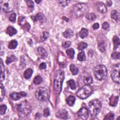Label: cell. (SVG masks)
I'll use <instances>...</instances> for the list:
<instances>
[{
    "label": "cell",
    "mask_w": 120,
    "mask_h": 120,
    "mask_svg": "<svg viewBox=\"0 0 120 120\" xmlns=\"http://www.w3.org/2000/svg\"><path fill=\"white\" fill-rule=\"evenodd\" d=\"M93 73L96 78L98 80H104L107 75V69L103 65H99L95 67Z\"/></svg>",
    "instance_id": "cell-6"
},
{
    "label": "cell",
    "mask_w": 120,
    "mask_h": 120,
    "mask_svg": "<svg viewBox=\"0 0 120 120\" xmlns=\"http://www.w3.org/2000/svg\"><path fill=\"white\" fill-rule=\"evenodd\" d=\"M43 115L45 117H47L50 115V111L48 108H46L44 110Z\"/></svg>",
    "instance_id": "cell-44"
},
{
    "label": "cell",
    "mask_w": 120,
    "mask_h": 120,
    "mask_svg": "<svg viewBox=\"0 0 120 120\" xmlns=\"http://www.w3.org/2000/svg\"><path fill=\"white\" fill-rule=\"evenodd\" d=\"M89 11L88 6L83 3H78L73 8V12L74 15L77 17H80L87 14Z\"/></svg>",
    "instance_id": "cell-4"
},
{
    "label": "cell",
    "mask_w": 120,
    "mask_h": 120,
    "mask_svg": "<svg viewBox=\"0 0 120 120\" xmlns=\"http://www.w3.org/2000/svg\"><path fill=\"white\" fill-rule=\"evenodd\" d=\"M109 27V24L107 22H104L102 25V28L106 30H107Z\"/></svg>",
    "instance_id": "cell-46"
},
{
    "label": "cell",
    "mask_w": 120,
    "mask_h": 120,
    "mask_svg": "<svg viewBox=\"0 0 120 120\" xmlns=\"http://www.w3.org/2000/svg\"><path fill=\"white\" fill-rule=\"evenodd\" d=\"M67 84L70 86V88L72 90H74L76 89V84H75V82L74 80H73V79L69 80V81H68L67 82Z\"/></svg>",
    "instance_id": "cell-33"
},
{
    "label": "cell",
    "mask_w": 120,
    "mask_h": 120,
    "mask_svg": "<svg viewBox=\"0 0 120 120\" xmlns=\"http://www.w3.org/2000/svg\"><path fill=\"white\" fill-rule=\"evenodd\" d=\"M66 53L69 58L72 59L74 57L75 51L73 48H70L66 50Z\"/></svg>",
    "instance_id": "cell-28"
},
{
    "label": "cell",
    "mask_w": 120,
    "mask_h": 120,
    "mask_svg": "<svg viewBox=\"0 0 120 120\" xmlns=\"http://www.w3.org/2000/svg\"><path fill=\"white\" fill-rule=\"evenodd\" d=\"M111 16V17L116 21H118L120 19V14L119 12L115 10H113L112 11Z\"/></svg>",
    "instance_id": "cell-21"
},
{
    "label": "cell",
    "mask_w": 120,
    "mask_h": 120,
    "mask_svg": "<svg viewBox=\"0 0 120 120\" xmlns=\"http://www.w3.org/2000/svg\"><path fill=\"white\" fill-rule=\"evenodd\" d=\"M16 109L20 116L25 117L30 112L31 107L27 100H24L17 105Z\"/></svg>",
    "instance_id": "cell-2"
},
{
    "label": "cell",
    "mask_w": 120,
    "mask_h": 120,
    "mask_svg": "<svg viewBox=\"0 0 120 120\" xmlns=\"http://www.w3.org/2000/svg\"><path fill=\"white\" fill-rule=\"evenodd\" d=\"M119 96L112 95L109 98V105L112 106H116L118 104Z\"/></svg>",
    "instance_id": "cell-14"
},
{
    "label": "cell",
    "mask_w": 120,
    "mask_h": 120,
    "mask_svg": "<svg viewBox=\"0 0 120 120\" xmlns=\"http://www.w3.org/2000/svg\"><path fill=\"white\" fill-rule=\"evenodd\" d=\"M26 2L27 3L28 7L29 8H32L34 7V2H33V1H32V0H26Z\"/></svg>",
    "instance_id": "cell-45"
},
{
    "label": "cell",
    "mask_w": 120,
    "mask_h": 120,
    "mask_svg": "<svg viewBox=\"0 0 120 120\" xmlns=\"http://www.w3.org/2000/svg\"><path fill=\"white\" fill-rule=\"evenodd\" d=\"M0 101H1L3 100V99L4 98L5 95V89L1 82H0Z\"/></svg>",
    "instance_id": "cell-26"
},
{
    "label": "cell",
    "mask_w": 120,
    "mask_h": 120,
    "mask_svg": "<svg viewBox=\"0 0 120 120\" xmlns=\"http://www.w3.org/2000/svg\"><path fill=\"white\" fill-rule=\"evenodd\" d=\"M70 70L71 72H72V74L73 75H77L78 73V68L73 64H71L70 65Z\"/></svg>",
    "instance_id": "cell-24"
},
{
    "label": "cell",
    "mask_w": 120,
    "mask_h": 120,
    "mask_svg": "<svg viewBox=\"0 0 120 120\" xmlns=\"http://www.w3.org/2000/svg\"><path fill=\"white\" fill-rule=\"evenodd\" d=\"M44 17V15L42 13H38L35 16H34L33 18V20L34 21H37L41 20Z\"/></svg>",
    "instance_id": "cell-35"
},
{
    "label": "cell",
    "mask_w": 120,
    "mask_h": 120,
    "mask_svg": "<svg viewBox=\"0 0 120 120\" xmlns=\"http://www.w3.org/2000/svg\"><path fill=\"white\" fill-rule=\"evenodd\" d=\"M112 80L115 83L120 84V76H119V70H114L111 72V74Z\"/></svg>",
    "instance_id": "cell-12"
},
{
    "label": "cell",
    "mask_w": 120,
    "mask_h": 120,
    "mask_svg": "<svg viewBox=\"0 0 120 120\" xmlns=\"http://www.w3.org/2000/svg\"><path fill=\"white\" fill-rule=\"evenodd\" d=\"M97 9L98 11L101 13H105L107 11V8L103 2H98L97 4Z\"/></svg>",
    "instance_id": "cell-15"
},
{
    "label": "cell",
    "mask_w": 120,
    "mask_h": 120,
    "mask_svg": "<svg viewBox=\"0 0 120 120\" xmlns=\"http://www.w3.org/2000/svg\"><path fill=\"white\" fill-rule=\"evenodd\" d=\"M41 1V0H38V1L37 0H35V2L36 3H37L38 4H39Z\"/></svg>",
    "instance_id": "cell-50"
},
{
    "label": "cell",
    "mask_w": 120,
    "mask_h": 120,
    "mask_svg": "<svg viewBox=\"0 0 120 120\" xmlns=\"http://www.w3.org/2000/svg\"><path fill=\"white\" fill-rule=\"evenodd\" d=\"M77 59L80 61L85 60L86 59V57H85V54L84 52H80L79 53H78L77 56Z\"/></svg>",
    "instance_id": "cell-34"
},
{
    "label": "cell",
    "mask_w": 120,
    "mask_h": 120,
    "mask_svg": "<svg viewBox=\"0 0 120 120\" xmlns=\"http://www.w3.org/2000/svg\"><path fill=\"white\" fill-rule=\"evenodd\" d=\"M27 94L21 91L19 92H12L9 94L10 98L14 100H17L22 97H26Z\"/></svg>",
    "instance_id": "cell-10"
},
{
    "label": "cell",
    "mask_w": 120,
    "mask_h": 120,
    "mask_svg": "<svg viewBox=\"0 0 120 120\" xmlns=\"http://www.w3.org/2000/svg\"><path fill=\"white\" fill-rule=\"evenodd\" d=\"M16 30L12 26H8L7 29V33L10 36H12L16 34Z\"/></svg>",
    "instance_id": "cell-20"
},
{
    "label": "cell",
    "mask_w": 120,
    "mask_h": 120,
    "mask_svg": "<svg viewBox=\"0 0 120 120\" xmlns=\"http://www.w3.org/2000/svg\"><path fill=\"white\" fill-rule=\"evenodd\" d=\"M33 70L31 68H28L26 70L24 73V76L26 79H29L32 75Z\"/></svg>",
    "instance_id": "cell-27"
},
{
    "label": "cell",
    "mask_w": 120,
    "mask_h": 120,
    "mask_svg": "<svg viewBox=\"0 0 120 120\" xmlns=\"http://www.w3.org/2000/svg\"><path fill=\"white\" fill-rule=\"evenodd\" d=\"M42 81H43L42 78L40 75L36 76L33 80L34 83L36 84V85H38V84H40L42 82Z\"/></svg>",
    "instance_id": "cell-32"
},
{
    "label": "cell",
    "mask_w": 120,
    "mask_h": 120,
    "mask_svg": "<svg viewBox=\"0 0 120 120\" xmlns=\"http://www.w3.org/2000/svg\"><path fill=\"white\" fill-rule=\"evenodd\" d=\"M101 108V104L98 99H93L89 103V111L92 116H96Z\"/></svg>",
    "instance_id": "cell-5"
},
{
    "label": "cell",
    "mask_w": 120,
    "mask_h": 120,
    "mask_svg": "<svg viewBox=\"0 0 120 120\" xmlns=\"http://www.w3.org/2000/svg\"><path fill=\"white\" fill-rule=\"evenodd\" d=\"M49 36V33L46 31H44L43 33L42 37L41 38V40L42 42H44L45 40Z\"/></svg>",
    "instance_id": "cell-42"
},
{
    "label": "cell",
    "mask_w": 120,
    "mask_h": 120,
    "mask_svg": "<svg viewBox=\"0 0 120 120\" xmlns=\"http://www.w3.org/2000/svg\"><path fill=\"white\" fill-rule=\"evenodd\" d=\"M74 35V32L70 29H67L64 32H63V36L67 38H69L72 37Z\"/></svg>",
    "instance_id": "cell-19"
},
{
    "label": "cell",
    "mask_w": 120,
    "mask_h": 120,
    "mask_svg": "<svg viewBox=\"0 0 120 120\" xmlns=\"http://www.w3.org/2000/svg\"><path fill=\"white\" fill-rule=\"evenodd\" d=\"M93 91V89L92 86L90 85L85 84L78 90L76 95L81 99H85L92 94Z\"/></svg>",
    "instance_id": "cell-3"
},
{
    "label": "cell",
    "mask_w": 120,
    "mask_h": 120,
    "mask_svg": "<svg viewBox=\"0 0 120 120\" xmlns=\"http://www.w3.org/2000/svg\"><path fill=\"white\" fill-rule=\"evenodd\" d=\"M81 79L85 85H90L93 82L91 76L88 73H83L82 75H81Z\"/></svg>",
    "instance_id": "cell-11"
},
{
    "label": "cell",
    "mask_w": 120,
    "mask_h": 120,
    "mask_svg": "<svg viewBox=\"0 0 120 120\" xmlns=\"http://www.w3.org/2000/svg\"><path fill=\"white\" fill-rule=\"evenodd\" d=\"M75 101V98L73 96H69L67 99V103L70 106H73L74 105Z\"/></svg>",
    "instance_id": "cell-23"
},
{
    "label": "cell",
    "mask_w": 120,
    "mask_h": 120,
    "mask_svg": "<svg viewBox=\"0 0 120 120\" xmlns=\"http://www.w3.org/2000/svg\"><path fill=\"white\" fill-rule=\"evenodd\" d=\"M113 49L116 50V49H117V48L118 47V46L120 45V39L118 38V37L116 36H114L113 38Z\"/></svg>",
    "instance_id": "cell-22"
},
{
    "label": "cell",
    "mask_w": 120,
    "mask_h": 120,
    "mask_svg": "<svg viewBox=\"0 0 120 120\" xmlns=\"http://www.w3.org/2000/svg\"><path fill=\"white\" fill-rule=\"evenodd\" d=\"M0 82H2L5 79V73H4V66L2 59H0Z\"/></svg>",
    "instance_id": "cell-18"
},
{
    "label": "cell",
    "mask_w": 120,
    "mask_h": 120,
    "mask_svg": "<svg viewBox=\"0 0 120 120\" xmlns=\"http://www.w3.org/2000/svg\"><path fill=\"white\" fill-rule=\"evenodd\" d=\"M58 2L61 6L66 7L68 5L70 2V0H59Z\"/></svg>",
    "instance_id": "cell-41"
},
{
    "label": "cell",
    "mask_w": 120,
    "mask_h": 120,
    "mask_svg": "<svg viewBox=\"0 0 120 120\" xmlns=\"http://www.w3.org/2000/svg\"><path fill=\"white\" fill-rule=\"evenodd\" d=\"M39 68L40 69H45L46 68V65L45 63L44 62H43V63H40V64L39 65Z\"/></svg>",
    "instance_id": "cell-47"
},
{
    "label": "cell",
    "mask_w": 120,
    "mask_h": 120,
    "mask_svg": "<svg viewBox=\"0 0 120 120\" xmlns=\"http://www.w3.org/2000/svg\"><path fill=\"white\" fill-rule=\"evenodd\" d=\"M49 96L48 90L45 87L38 88L35 92V97L39 101H44L47 100Z\"/></svg>",
    "instance_id": "cell-7"
},
{
    "label": "cell",
    "mask_w": 120,
    "mask_h": 120,
    "mask_svg": "<svg viewBox=\"0 0 120 120\" xmlns=\"http://www.w3.org/2000/svg\"><path fill=\"white\" fill-rule=\"evenodd\" d=\"M120 56V52H112L111 54V58L114 60L119 59Z\"/></svg>",
    "instance_id": "cell-38"
},
{
    "label": "cell",
    "mask_w": 120,
    "mask_h": 120,
    "mask_svg": "<svg viewBox=\"0 0 120 120\" xmlns=\"http://www.w3.org/2000/svg\"><path fill=\"white\" fill-rule=\"evenodd\" d=\"M1 9L6 12L13 11L15 8V1L13 0H1L0 2Z\"/></svg>",
    "instance_id": "cell-8"
},
{
    "label": "cell",
    "mask_w": 120,
    "mask_h": 120,
    "mask_svg": "<svg viewBox=\"0 0 120 120\" xmlns=\"http://www.w3.org/2000/svg\"><path fill=\"white\" fill-rule=\"evenodd\" d=\"M64 79V73L62 70H58L56 72L53 82V87L55 92L59 94L61 92L63 82Z\"/></svg>",
    "instance_id": "cell-1"
},
{
    "label": "cell",
    "mask_w": 120,
    "mask_h": 120,
    "mask_svg": "<svg viewBox=\"0 0 120 120\" xmlns=\"http://www.w3.org/2000/svg\"><path fill=\"white\" fill-rule=\"evenodd\" d=\"M37 51L39 56L41 59H45L47 57V53L44 48L42 47H38Z\"/></svg>",
    "instance_id": "cell-16"
},
{
    "label": "cell",
    "mask_w": 120,
    "mask_h": 120,
    "mask_svg": "<svg viewBox=\"0 0 120 120\" xmlns=\"http://www.w3.org/2000/svg\"><path fill=\"white\" fill-rule=\"evenodd\" d=\"M106 5H107V6L110 7V6H111L112 5V1H111V0H108V1H106Z\"/></svg>",
    "instance_id": "cell-49"
},
{
    "label": "cell",
    "mask_w": 120,
    "mask_h": 120,
    "mask_svg": "<svg viewBox=\"0 0 120 120\" xmlns=\"http://www.w3.org/2000/svg\"><path fill=\"white\" fill-rule=\"evenodd\" d=\"M7 110V106L5 105H1L0 107V114L3 115L5 114Z\"/></svg>",
    "instance_id": "cell-39"
},
{
    "label": "cell",
    "mask_w": 120,
    "mask_h": 120,
    "mask_svg": "<svg viewBox=\"0 0 120 120\" xmlns=\"http://www.w3.org/2000/svg\"><path fill=\"white\" fill-rule=\"evenodd\" d=\"M17 60V58H16L14 54H12L11 56H8L7 58L6 62L7 64H9L10 63H11V62H13L15 60Z\"/></svg>",
    "instance_id": "cell-29"
},
{
    "label": "cell",
    "mask_w": 120,
    "mask_h": 120,
    "mask_svg": "<svg viewBox=\"0 0 120 120\" xmlns=\"http://www.w3.org/2000/svg\"><path fill=\"white\" fill-rule=\"evenodd\" d=\"M106 43L105 41L101 40L98 41V48L101 52H104L106 50Z\"/></svg>",
    "instance_id": "cell-17"
},
{
    "label": "cell",
    "mask_w": 120,
    "mask_h": 120,
    "mask_svg": "<svg viewBox=\"0 0 120 120\" xmlns=\"http://www.w3.org/2000/svg\"><path fill=\"white\" fill-rule=\"evenodd\" d=\"M56 116L60 119H67L68 118V113L65 109H60L56 113Z\"/></svg>",
    "instance_id": "cell-13"
},
{
    "label": "cell",
    "mask_w": 120,
    "mask_h": 120,
    "mask_svg": "<svg viewBox=\"0 0 120 120\" xmlns=\"http://www.w3.org/2000/svg\"><path fill=\"white\" fill-rule=\"evenodd\" d=\"M17 45V42L15 40H11L8 44V47L10 49H15Z\"/></svg>",
    "instance_id": "cell-30"
},
{
    "label": "cell",
    "mask_w": 120,
    "mask_h": 120,
    "mask_svg": "<svg viewBox=\"0 0 120 120\" xmlns=\"http://www.w3.org/2000/svg\"><path fill=\"white\" fill-rule=\"evenodd\" d=\"M99 27V24L98 23H95L93 25V29L94 30H97Z\"/></svg>",
    "instance_id": "cell-48"
},
{
    "label": "cell",
    "mask_w": 120,
    "mask_h": 120,
    "mask_svg": "<svg viewBox=\"0 0 120 120\" xmlns=\"http://www.w3.org/2000/svg\"><path fill=\"white\" fill-rule=\"evenodd\" d=\"M86 18L90 21H94L96 18V15L93 13H87L85 15Z\"/></svg>",
    "instance_id": "cell-31"
},
{
    "label": "cell",
    "mask_w": 120,
    "mask_h": 120,
    "mask_svg": "<svg viewBox=\"0 0 120 120\" xmlns=\"http://www.w3.org/2000/svg\"><path fill=\"white\" fill-rule=\"evenodd\" d=\"M16 18V14L15 13L11 14L9 17V20L12 22H15Z\"/></svg>",
    "instance_id": "cell-43"
},
{
    "label": "cell",
    "mask_w": 120,
    "mask_h": 120,
    "mask_svg": "<svg viewBox=\"0 0 120 120\" xmlns=\"http://www.w3.org/2000/svg\"><path fill=\"white\" fill-rule=\"evenodd\" d=\"M71 43L69 41H64L62 43V47L64 48H67L70 46Z\"/></svg>",
    "instance_id": "cell-40"
},
{
    "label": "cell",
    "mask_w": 120,
    "mask_h": 120,
    "mask_svg": "<svg viewBox=\"0 0 120 120\" xmlns=\"http://www.w3.org/2000/svg\"><path fill=\"white\" fill-rule=\"evenodd\" d=\"M78 117L82 120H86L89 116V112L88 109L85 107L81 108L77 112Z\"/></svg>",
    "instance_id": "cell-9"
},
{
    "label": "cell",
    "mask_w": 120,
    "mask_h": 120,
    "mask_svg": "<svg viewBox=\"0 0 120 120\" xmlns=\"http://www.w3.org/2000/svg\"><path fill=\"white\" fill-rule=\"evenodd\" d=\"M87 47V44L85 42H81L78 44V49L79 50H82Z\"/></svg>",
    "instance_id": "cell-36"
},
{
    "label": "cell",
    "mask_w": 120,
    "mask_h": 120,
    "mask_svg": "<svg viewBox=\"0 0 120 120\" xmlns=\"http://www.w3.org/2000/svg\"><path fill=\"white\" fill-rule=\"evenodd\" d=\"M79 35L82 38H84L88 35V31L85 28H82L79 32Z\"/></svg>",
    "instance_id": "cell-25"
},
{
    "label": "cell",
    "mask_w": 120,
    "mask_h": 120,
    "mask_svg": "<svg viewBox=\"0 0 120 120\" xmlns=\"http://www.w3.org/2000/svg\"><path fill=\"white\" fill-rule=\"evenodd\" d=\"M114 117V115L113 113L112 112H109V113L107 114L105 118H104V120H113Z\"/></svg>",
    "instance_id": "cell-37"
}]
</instances>
